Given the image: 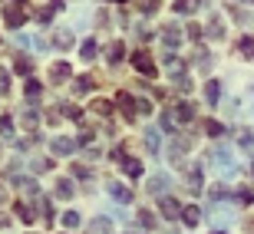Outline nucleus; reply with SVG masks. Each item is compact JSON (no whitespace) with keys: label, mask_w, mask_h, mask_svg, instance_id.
Wrapping results in <instances>:
<instances>
[{"label":"nucleus","mask_w":254,"mask_h":234,"mask_svg":"<svg viewBox=\"0 0 254 234\" xmlns=\"http://www.w3.org/2000/svg\"><path fill=\"white\" fill-rule=\"evenodd\" d=\"M132 66H135L145 79H155V76H159V69H155V63H152V57H149V50H135V53H132Z\"/></svg>","instance_id":"f257e3e1"},{"label":"nucleus","mask_w":254,"mask_h":234,"mask_svg":"<svg viewBox=\"0 0 254 234\" xmlns=\"http://www.w3.org/2000/svg\"><path fill=\"white\" fill-rule=\"evenodd\" d=\"M211 159H215V169H221L225 175H235V172H238V165L231 162V152H228V149H215Z\"/></svg>","instance_id":"f03ea898"},{"label":"nucleus","mask_w":254,"mask_h":234,"mask_svg":"<svg viewBox=\"0 0 254 234\" xmlns=\"http://www.w3.org/2000/svg\"><path fill=\"white\" fill-rule=\"evenodd\" d=\"M169 116L179 122V125H182V122H191V119H195V106H191V103H175L169 109Z\"/></svg>","instance_id":"7ed1b4c3"},{"label":"nucleus","mask_w":254,"mask_h":234,"mask_svg":"<svg viewBox=\"0 0 254 234\" xmlns=\"http://www.w3.org/2000/svg\"><path fill=\"white\" fill-rule=\"evenodd\" d=\"M86 234H113V218H106V215L93 218V221L86 225Z\"/></svg>","instance_id":"20e7f679"},{"label":"nucleus","mask_w":254,"mask_h":234,"mask_svg":"<svg viewBox=\"0 0 254 234\" xmlns=\"http://www.w3.org/2000/svg\"><path fill=\"white\" fill-rule=\"evenodd\" d=\"M3 20H7L10 30H20L23 23H27V10H23V7H10L7 13H3Z\"/></svg>","instance_id":"39448f33"},{"label":"nucleus","mask_w":254,"mask_h":234,"mask_svg":"<svg viewBox=\"0 0 254 234\" xmlns=\"http://www.w3.org/2000/svg\"><path fill=\"white\" fill-rule=\"evenodd\" d=\"M50 149H53V155H73L76 142L73 139H53V142H50Z\"/></svg>","instance_id":"423d86ee"},{"label":"nucleus","mask_w":254,"mask_h":234,"mask_svg":"<svg viewBox=\"0 0 254 234\" xmlns=\"http://www.w3.org/2000/svg\"><path fill=\"white\" fill-rule=\"evenodd\" d=\"M109 195H113L116 201H123V205H129V201H132V191L123 185V181H113V185H109Z\"/></svg>","instance_id":"0eeeda50"},{"label":"nucleus","mask_w":254,"mask_h":234,"mask_svg":"<svg viewBox=\"0 0 254 234\" xmlns=\"http://www.w3.org/2000/svg\"><path fill=\"white\" fill-rule=\"evenodd\" d=\"M69 73H73V69H69V63H53V66H50V79H53V83L69 79Z\"/></svg>","instance_id":"6e6552de"},{"label":"nucleus","mask_w":254,"mask_h":234,"mask_svg":"<svg viewBox=\"0 0 254 234\" xmlns=\"http://www.w3.org/2000/svg\"><path fill=\"white\" fill-rule=\"evenodd\" d=\"M159 208H162V215H165V218H175V215L182 211V208H179V201H175V198H169V195H165V198H159Z\"/></svg>","instance_id":"1a4fd4ad"},{"label":"nucleus","mask_w":254,"mask_h":234,"mask_svg":"<svg viewBox=\"0 0 254 234\" xmlns=\"http://www.w3.org/2000/svg\"><path fill=\"white\" fill-rule=\"evenodd\" d=\"M182 221L189 228H195L198 221H201V208H195V205H189V208H182Z\"/></svg>","instance_id":"9d476101"},{"label":"nucleus","mask_w":254,"mask_h":234,"mask_svg":"<svg viewBox=\"0 0 254 234\" xmlns=\"http://www.w3.org/2000/svg\"><path fill=\"white\" fill-rule=\"evenodd\" d=\"M208 37H211V40H221V37H225V20H221V17H218V13H215V17H211V20H208Z\"/></svg>","instance_id":"9b49d317"},{"label":"nucleus","mask_w":254,"mask_h":234,"mask_svg":"<svg viewBox=\"0 0 254 234\" xmlns=\"http://www.w3.org/2000/svg\"><path fill=\"white\" fill-rule=\"evenodd\" d=\"M198 3H201V0H175V3H172V10H175V13H195Z\"/></svg>","instance_id":"f8f14e48"},{"label":"nucleus","mask_w":254,"mask_h":234,"mask_svg":"<svg viewBox=\"0 0 254 234\" xmlns=\"http://www.w3.org/2000/svg\"><path fill=\"white\" fill-rule=\"evenodd\" d=\"M162 40H165V47H169V50H175V47H179V30H175V23H169V27H165V33H162Z\"/></svg>","instance_id":"ddd939ff"},{"label":"nucleus","mask_w":254,"mask_h":234,"mask_svg":"<svg viewBox=\"0 0 254 234\" xmlns=\"http://www.w3.org/2000/svg\"><path fill=\"white\" fill-rule=\"evenodd\" d=\"M119 103H123V113H126V119H132V116H135V99H132L129 93H119Z\"/></svg>","instance_id":"4468645a"},{"label":"nucleus","mask_w":254,"mask_h":234,"mask_svg":"<svg viewBox=\"0 0 254 234\" xmlns=\"http://www.w3.org/2000/svg\"><path fill=\"white\" fill-rule=\"evenodd\" d=\"M238 53L245 59H254V37H241V43H238Z\"/></svg>","instance_id":"2eb2a0df"},{"label":"nucleus","mask_w":254,"mask_h":234,"mask_svg":"<svg viewBox=\"0 0 254 234\" xmlns=\"http://www.w3.org/2000/svg\"><path fill=\"white\" fill-rule=\"evenodd\" d=\"M205 99L211 106L218 103V99H221V86H218V79H211V83H208V89H205Z\"/></svg>","instance_id":"dca6fc26"},{"label":"nucleus","mask_w":254,"mask_h":234,"mask_svg":"<svg viewBox=\"0 0 254 234\" xmlns=\"http://www.w3.org/2000/svg\"><path fill=\"white\" fill-rule=\"evenodd\" d=\"M79 57L89 63V59H96V40H83V47H79Z\"/></svg>","instance_id":"f3484780"},{"label":"nucleus","mask_w":254,"mask_h":234,"mask_svg":"<svg viewBox=\"0 0 254 234\" xmlns=\"http://www.w3.org/2000/svg\"><path fill=\"white\" fill-rule=\"evenodd\" d=\"M57 198H73V181L69 178H60L57 181Z\"/></svg>","instance_id":"a211bd4d"},{"label":"nucleus","mask_w":254,"mask_h":234,"mask_svg":"<svg viewBox=\"0 0 254 234\" xmlns=\"http://www.w3.org/2000/svg\"><path fill=\"white\" fill-rule=\"evenodd\" d=\"M119 165H123V169L129 172L132 178H139V175H142V162H135V159H123V162H119Z\"/></svg>","instance_id":"6ab92c4d"},{"label":"nucleus","mask_w":254,"mask_h":234,"mask_svg":"<svg viewBox=\"0 0 254 234\" xmlns=\"http://www.w3.org/2000/svg\"><path fill=\"white\" fill-rule=\"evenodd\" d=\"M106 59H109V66H116L119 59H123V43H119V40H116L113 47H109V53H106Z\"/></svg>","instance_id":"aec40b11"},{"label":"nucleus","mask_w":254,"mask_h":234,"mask_svg":"<svg viewBox=\"0 0 254 234\" xmlns=\"http://www.w3.org/2000/svg\"><path fill=\"white\" fill-rule=\"evenodd\" d=\"M145 145H149L152 155L159 152V129H145Z\"/></svg>","instance_id":"412c9836"},{"label":"nucleus","mask_w":254,"mask_h":234,"mask_svg":"<svg viewBox=\"0 0 254 234\" xmlns=\"http://www.w3.org/2000/svg\"><path fill=\"white\" fill-rule=\"evenodd\" d=\"M165 185H169V178L155 175V178H152V181H149V191H152V195H162V188H165Z\"/></svg>","instance_id":"4be33fe9"},{"label":"nucleus","mask_w":254,"mask_h":234,"mask_svg":"<svg viewBox=\"0 0 254 234\" xmlns=\"http://www.w3.org/2000/svg\"><path fill=\"white\" fill-rule=\"evenodd\" d=\"M241 149H245L248 155L254 159V135H251V132H245V135H241Z\"/></svg>","instance_id":"5701e85b"},{"label":"nucleus","mask_w":254,"mask_h":234,"mask_svg":"<svg viewBox=\"0 0 254 234\" xmlns=\"http://www.w3.org/2000/svg\"><path fill=\"white\" fill-rule=\"evenodd\" d=\"M93 109H96L99 116H109V113H113V103H106V99H96V103H93Z\"/></svg>","instance_id":"b1692460"},{"label":"nucleus","mask_w":254,"mask_h":234,"mask_svg":"<svg viewBox=\"0 0 254 234\" xmlns=\"http://www.w3.org/2000/svg\"><path fill=\"white\" fill-rule=\"evenodd\" d=\"M189 188H191V191H201V172H191V175H189Z\"/></svg>","instance_id":"393cba45"},{"label":"nucleus","mask_w":254,"mask_h":234,"mask_svg":"<svg viewBox=\"0 0 254 234\" xmlns=\"http://www.w3.org/2000/svg\"><path fill=\"white\" fill-rule=\"evenodd\" d=\"M0 135H3V139L13 135V119H0Z\"/></svg>","instance_id":"a878e982"},{"label":"nucleus","mask_w":254,"mask_h":234,"mask_svg":"<svg viewBox=\"0 0 254 234\" xmlns=\"http://www.w3.org/2000/svg\"><path fill=\"white\" fill-rule=\"evenodd\" d=\"M63 225L66 228H76V225H79V215H76V211H66V215H63Z\"/></svg>","instance_id":"bb28decb"},{"label":"nucleus","mask_w":254,"mask_h":234,"mask_svg":"<svg viewBox=\"0 0 254 234\" xmlns=\"http://www.w3.org/2000/svg\"><path fill=\"white\" fill-rule=\"evenodd\" d=\"M37 96H40V83H37V79H30V83H27V99H37Z\"/></svg>","instance_id":"cd10ccee"},{"label":"nucleus","mask_w":254,"mask_h":234,"mask_svg":"<svg viewBox=\"0 0 254 234\" xmlns=\"http://www.w3.org/2000/svg\"><path fill=\"white\" fill-rule=\"evenodd\" d=\"M30 69H33V63L27 57H17V73H30Z\"/></svg>","instance_id":"c85d7f7f"},{"label":"nucleus","mask_w":254,"mask_h":234,"mask_svg":"<svg viewBox=\"0 0 254 234\" xmlns=\"http://www.w3.org/2000/svg\"><path fill=\"white\" fill-rule=\"evenodd\" d=\"M89 89H93V79H89V76H83V79L76 83V93H89Z\"/></svg>","instance_id":"c756f323"},{"label":"nucleus","mask_w":254,"mask_h":234,"mask_svg":"<svg viewBox=\"0 0 254 234\" xmlns=\"http://www.w3.org/2000/svg\"><path fill=\"white\" fill-rule=\"evenodd\" d=\"M205 132H208V135H221L225 129H221L218 122H211V119H208V122H205Z\"/></svg>","instance_id":"7c9ffc66"},{"label":"nucleus","mask_w":254,"mask_h":234,"mask_svg":"<svg viewBox=\"0 0 254 234\" xmlns=\"http://www.w3.org/2000/svg\"><path fill=\"white\" fill-rule=\"evenodd\" d=\"M17 215H20V221H33V211L27 205H17Z\"/></svg>","instance_id":"2f4dec72"},{"label":"nucleus","mask_w":254,"mask_h":234,"mask_svg":"<svg viewBox=\"0 0 254 234\" xmlns=\"http://www.w3.org/2000/svg\"><path fill=\"white\" fill-rule=\"evenodd\" d=\"M218 218V221H221V225H228V221H231V218H235V215H231V208H221V215H215Z\"/></svg>","instance_id":"473e14b6"},{"label":"nucleus","mask_w":254,"mask_h":234,"mask_svg":"<svg viewBox=\"0 0 254 234\" xmlns=\"http://www.w3.org/2000/svg\"><path fill=\"white\" fill-rule=\"evenodd\" d=\"M57 43H60V47H69V43H73V37L63 30V33H57Z\"/></svg>","instance_id":"72a5a7b5"},{"label":"nucleus","mask_w":254,"mask_h":234,"mask_svg":"<svg viewBox=\"0 0 254 234\" xmlns=\"http://www.w3.org/2000/svg\"><path fill=\"white\" fill-rule=\"evenodd\" d=\"M251 198H254V195H251V191H248V188H241V191H238V201H245V205H248V201H251Z\"/></svg>","instance_id":"f704fd0d"},{"label":"nucleus","mask_w":254,"mask_h":234,"mask_svg":"<svg viewBox=\"0 0 254 234\" xmlns=\"http://www.w3.org/2000/svg\"><path fill=\"white\" fill-rule=\"evenodd\" d=\"M139 221H142V225H145V228H152V225H155V218H152V215H145V211H142V215H139Z\"/></svg>","instance_id":"c9c22d12"},{"label":"nucleus","mask_w":254,"mask_h":234,"mask_svg":"<svg viewBox=\"0 0 254 234\" xmlns=\"http://www.w3.org/2000/svg\"><path fill=\"white\" fill-rule=\"evenodd\" d=\"M113 3H129V0H113Z\"/></svg>","instance_id":"e433bc0d"},{"label":"nucleus","mask_w":254,"mask_h":234,"mask_svg":"<svg viewBox=\"0 0 254 234\" xmlns=\"http://www.w3.org/2000/svg\"><path fill=\"white\" fill-rule=\"evenodd\" d=\"M215 234H225V231H215Z\"/></svg>","instance_id":"4c0bfd02"},{"label":"nucleus","mask_w":254,"mask_h":234,"mask_svg":"<svg viewBox=\"0 0 254 234\" xmlns=\"http://www.w3.org/2000/svg\"><path fill=\"white\" fill-rule=\"evenodd\" d=\"M17 3H23V0H17Z\"/></svg>","instance_id":"58836bf2"},{"label":"nucleus","mask_w":254,"mask_h":234,"mask_svg":"<svg viewBox=\"0 0 254 234\" xmlns=\"http://www.w3.org/2000/svg\"><path fill=\"white\" fill-rule=\"evenodd\" d=\"M0 225H3V221H0Z\"/></svg>","instance_id":"ea45409f"}]
</instances>
